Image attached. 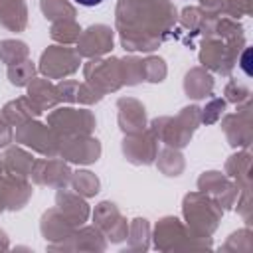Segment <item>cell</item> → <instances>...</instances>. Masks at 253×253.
<instances>
[{
    "label": "cell",
    "instance_id": "obj_1",
    "mask_svg": "<svg viewBox=\"0 0 253 253\" xmlns=\"http://www.w3.org/2000/svg\"><path fill=\"white\" fill-rule=\"evenodd\" d=\"M77 4H81V6H97V4H101L103 0H75Z\"/></svg>",
    "mask_w": 253,
    "mask_h": 253
}]
</instances>
